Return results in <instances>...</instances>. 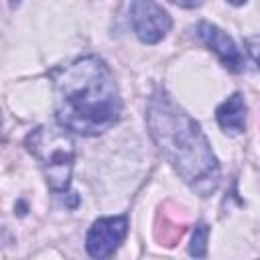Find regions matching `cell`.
Here are the masks:
<instances>
[{
  "label": "cell",
  "instance_id": "cell-1",
  "mask_svg": "<svg viewBox=\"0 0 260 260\" xmlns=\"http://www.w3.org/2000/svg\"><path fill=\"white\" fill-rule=\"evenodd\" d=\"M55 116L61 128L95 136L112 128L122 114V100L110 67L93 55L79 57L53 71Z\"/></svg>",
  "mask_w": 260,
  "mask_h": 260
},
{
  "label": "cell",
  "instance_id": "cell-2",
  "mask_svg": "<svg viewBox=\"0 0 260 260\" xmlns=\"http://www.w3.org/2000/svg\"><path fill=\"white\" fill-rule=\"evenodd\" d=\"M146 124L179 177L201 197L211 195L219 183V165L199 124L165 91H156L148 100Z\"/></svg>",
  "mask_w": 260,
  "mask_h": 260
},
{
  "label": "cell",
  "instance_id": "cell-3",
  "mask_svg": "<svg viewBox=\"0 0 260 260\" xmlns=\"http://www.w3.org/2000/svg\"><path fill=\"white\" fill-rule=\"evenodd\" d=\"M24 144L30 154L39 160L51 191L65 193L69 189L71 169L75 160L73 140L63 130L39 126L26 136Z\"/></svg>",
  "mask_w": 260,
  "mask_h": 260
},
{
  "label": "cell",
  "instance_id": "cell-4",
  "mask_svg": "<svg viewBox=\"0 0 260 260\" xmlns=\"http://www.w3.org/2000/svg\"><path fill=\"white\" fill-rule=\"evenodd\" d=\"M130 24L142 43L154 45L167 37L173 26V20L169 12L154 0H132Z\"/></svg>",
  "mask_w": 260,
  "mask_h": 260
},
{
  "label": "cell",
  "instance_id": "cell-5",
  "mask_svg": "<svg viewBox=\"0 0 260 260\" xmlns=\"http://www.w3.org/2000/svg\"><path fill=\"white\" fill-rule=\"evenodd\" d=\"M128 232V219L126 215H114V217H100L93 221V225L87 232L85 238V250L91 258H108L116 252V248L122 244Z\"/></svg>",
  "mask_w": 260,
  "mask_h": 260
},
{
  "label": "cell",
  "instance_id": "cell-6",
  "mask_svg": "<svg viewBox=\"0 0 260 260\" xmlns=\"http://www.w3.org/2000/svg\"><path fill=\"white\" fill-rule=\"evenodd\" d=\"M195 32H197L199 41L207 49H211L230 71H236L238 73V71L244 69V57H242L240 49L236 47V43L221 28H217L215 24L203 20V22H199L195 26Z\"/></svg>",
  "mask_w": 260,
  "mask_h": 260
},
{
  "label": "cell",
  "instance_id": "cell-7",
  "mask_svg": "<svg viewBox=\"0 0 260 260\" xmlns=\"http://www.w3.org/2000/svg\"><path fill=\"white\" fill-rule=\"evenodd\" d=\"M215 118L225 134H242L246 128V104L242 100V93H232L225 102H221L215 110Z\"/></svg>",
  "mask_w": 260,
  "mask_h": 260
},
{
  "label": "cell",
  "instance_id": "cell-8",
  "mask_svg": "<svg viewBox=\"0 0 260 260\" xmlns=\"http://www.w3.org/2000/svg\"><path fill=\"white\" fill-rule=\"evenodd\" d=\"M207 236H209V228L203 221L197 223L195 232H193V238H191V246H189V254L191 256L203 258L207 254Z\"/></svg>",
  "mask_w": 260,
  "mask_h": 260
},
{
  "label": "cell",
  "instance_id": "cell-9",
  "mask_svg": "<svg viewBox=\"0 0 260 260\" xmlns=\"http://www.w3.org/2000/svg\"><path fill=\"white\" fill-rule=\"evenodd\" d=\"M248 51H250L252 59L258 63V67H260V37H256V39H250V41H248Z\"/></svg>",
  "mask_w": 260,
  "mask_h": 260
},
{
  "label": "cell",
  "instance_id": "cell-10",
  "mask_svg": "<svg viewBox=\"0 0 260 260\" xmlns=\"http://www.w3.org/2000/svg\"><path fill=\"white\" fill-rule=\"evenodd\" d=\"M169 2H173V4H177L181 8H195V6L201 4V0H169Z\"/></svg>",
  "mask_w": 260,
  "mask_h": 260
},
{
  "label": "cell",
  "instance_id": "cell-11",
  "mask_svg": "<svg viewBox=\"0 0 260 260\" xmlns=\"http://www.w3.org/2000/svg\"><path fill=\"white\" fill-rule=\"evenodd\" d=\"M228 2H230V4H234V6H240V4H244L246 0H228Z\"/></svg>",
  "mask_w": 260,
  "mask_h": 260
},
{
  "label": "cell",
  "instance_id": "cell-12",
  "mask_svg": "<svg viewBox=\"0 0 260 260\" xmlns=\"http://www.w3.org/2000/svg\"><path fill=\"white\" fill-rule=\"evenodd\" d=\"M8 2H10V6H14V4H18L20 0H8Z\"/></svg>",
  "mask_w": 260,
  "mask_h": 260
}]
</instances>
